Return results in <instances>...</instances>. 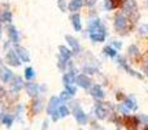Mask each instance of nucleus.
Segmentation results:
<instances>
[{"instance_id":"obj_23","label":"nucleus","mask_w":148,"mask_h":130,"mask_svg":"<svg viewBox=\"0 0 148 130\" xmlns=\"http://www.w3.org/2000/svg\"><path fill=\"white\" fill-rule=\"evenodd\" d=\"M42 108H43V102H42L40 99H36L35 102L33 103V112L34 113H38V112H40L42 111Z\"/></svg>"},{"instance_id":"obj_3","label":"nucleus","mask_w":148,"mask_h":130,"mask_svg":"<svg viewBox=\"0 0 148 130\" xmlns=\"http://www.w3.org/2000/svg\"><path fill=\"white\" fill-rule=\"evenodd\" d=\"M5 61L12 66H20L21 65V59L14 52V50H10V51L7 52V55H5Z\"/></svg>"},{"instance_id":"obj_22","label":"nucleus","mask_w":148,"mask_h":130,"mask_svg":"<svg viewBox=\"0 0 148 130\" xmlns=\"http://www.w3.org/2000/svg\"><path fill=\"white\" fill-rule=\"evenodd\" d=\"M12 20H13V17H12V13H10L9 10H4V12L1 13V16H0V22L10 23Z\"/></svg>"},{"instance_id":"obj_10","label":"nucleus","mask_w":148,"mask_h":130,"mask_svg":"<svg viewBox=\"0 0 148 130\" xmlns=\"http://www.w3.org/2000/svg\"><path fill=\"white\" fill-rule=\"evenodd\" d=\"M12 77H13V73L9 69L5 68V66H0V78H1V81L4 83H8L12 79Z\"/></svg>"},{"instance_id":"obj_18","label":"nucleus","mask_w":148,"mask_h":130,"mask_svg":"<svg viewBox=\"0 0 148 130\" xmlns=\"http://www.w3.org/2000/svg\"><path fill=\"white\" fill-rule=\"evenodd\" d=\"M95 115H96V117L97 118H100V120H104L105 117H107V115H108V111L105 109L104 107H103L101 104H97L96 107H95Z\"/></svg>"},{"instance_id":"obj_13","label":"nucleus","mask_w":148,"mask_h":130,"mask_svg":"<svg viewBox=\"0 0 148 130\" xmlns=\"http://www.w3.org/2000/svg\"><path fill=\"white\" fill-rule=\"evenodd\" d=\"M8 36H9L10 42H12V43H14V44H17L18 41H20V35H18L17 29H16L14 26H12V25L8 28Z\"/></svg>"},{"instance_id":"obj_17","label":"nucleus","mask_w":148,"mask_h":130,"mask_svg":"<svg viewBox=\"0 0 148 130\" xmlns=\"http://www.w3.org/2000/svg\"><path fill=\"white\" fill-rule=\"evenodd\" d=\"M59 52H60V56L59 57H61V59L65 60V61L70 60V57H72V55H73V52L70 51L68 47H65V46H60L59 47Z\"/></svg>"},{"instance_id":"obj_11","label":"nucleus","mask_w":148,"mask_h":130,"mask_svg":"<svg viewBox=\"0 0 148 130\" xmlns=\"http://www.w3.org/2000/svg\"><path fill=\"white\" fill-rule=\"evenodd\" d=\"M26 87V91H27V94L30 95V96H38L39 95V86L36 83H33V82H29V83L25 85Z\"/></svg>"},{"instance_id":"obj_38","label":"nucleus","mask_w":148,"mask_h":130,"mask_svg":"<svg viewBox=\"0 0 148 130\" xmlns=\"http://www.w3.org/2000/svg\"><path fill=\"white\" fill-rule=\"evenodd\" d=\"M139 120H140V121H143V122H148V117H147V116H144V115H140V117H139Z\"/></svg>"},{"instance_id":"obj_32","label":"nucleus","mask_w":148,"mask_h":130,"mask_svg":"<svg viewBox=\"0 0 148 130\" xmlns=\"http://www.w3.org/2000/svg\"><path fill=\"white\" fill-rule=\"evenodd\" d=\"M72 96H73V95H70L69 92H68L66 90H65V91H62V92H61V95H60V99H61V100H69Z\"/></svg>"},{"instance_id":"obj_16","label":"nucleus","mask_w":148,"mask_h":130,"mask_svg":"<svg viewBox=\"0 0 148 130\" xmlns=\"http://www.w3.org/2000/svg\"><path fill=\"white\" fill-rule=\"evenodd\" d=\"M125 125L127 126V129L130 130H135L139 125V120L134 116H130V117H126L125 118Z\"/></svg>"},{"instance_id":"obj_15","label":"nucleus","mask_w":148,"mask_h":130,"mask_svg":"<svg viewBox=\"0 0 148 130\" xmlns=\"http://www.w3.org/2000/svg\"><path fill=\"white\" fill-rule=\"evenodd\" d=\"M75 73H77V70L75 69H70V70H68V73L64 76V83H65V86H69V85H72L74 81H75Z\"/></svg>"},{"instance_id":"obj_20","label":"nucleus","mask_w":148,"mask_h":130,"mask_svg":"<svg viewBox=\"0 0 148 130\" xmlns=\"http://www.w3.org/2000/svg\"><path fill=\"white\" fill-rule=\"evenodd\" d=\"M73 23V28L75 29V31H81L82 30V23H81V17H79L78 13H74V14L70 17Z\"/></svg>"},{"instance_id":"obj_37","label":"nucleus","mask_w":148,"mask_h":130,"mask_svg":"<svg viewBox=\"0 0 148 130\" xmlns=\"http://www.w3.org/2000/svg\"><path fill=\"white\" fill-rule=\"evenodd\" d=\"M109 1H112V4L114 5V8H117L118 5L121 4V0H109Z\"/></svg>"},{"instance_id":"obj_39","label":"nucleus","mask_w":148,"mask_h":130,"mask_svg":"<svg viewBox=\"0 0 148 130\" xmlns=\"http://www.w3.org/2000/svg\"><path fill=\"white\" fill-rule=\"evenodd\" d=\"M113 46H114L116 48H121V47H122V43H118V42H114V43H113Z\"/></svg>"},{"instance_id":"obj_29","label":"nucleus","mask_w":148,"mask_h":130,"mask_svg":"<svg viewBox=\"0 0 148 130\" xmlns=\"http://www.w3.org/2000/svg\"><path fill=\"white\" fill-rule=\"evenodd\" d=\"M129 55L130 56H138L139 55V50L136 46H130L129 47Z\"/></svg>"},{"instance_id":"obj_24","label":"nucleus","mask_w":148,"mask_h":130,"mask_svg":"<svg viewBox=\"0 0 148 130\" xmlns=\"http://www.w3.org/2000/svg\"><path fill=\"white\" fill-rule=\"evenodd\" d=\"M123 105H125L129 111L130 109H136V104H135V102L133 100V98H127V99H125V104Z\"/></svg>"},{"instance_id":"obj_35","label":"nucleus","mask_w":148,"mask_h":130,"mask_svg":"<svg viewBox=\"0 0 148 130\" xmlns=\"http://www.w3.org/2000/svg\"><path fill=\"white\" fill-rule=\"evenodd\" d=\"M96 1H97V0H86V1H84V4H86L87 7H92V5L96 4Z\"/></svg>"},{"instance_id":"obj_33","label":"nucleus","mask_w":148,"mask_h":130,"mask_svg":"<svg viewBox=\"0 0 148 130\" xmlns=\"http://www.w3.org/2000/svg\"><path fill=\"white\" fill-rule=\"evenodd\" d=\"M104 7H105V9H107V10L114 9V5H113L112 1H109V0H105V1H104Z\"/></svg>"},{"instance_id":"obj_31","label":"nucleus","mask_w":148,"mask_h":130,"mask_svg":"<svg viewBox=\"0 0 148 130\" xmlns=\"http://www.w3.org/2000/svg\"><path fill=\"white\" fill-rule=\"evenodd\" d=\"M57 5H59V8L61 9V12H66L68 7H66V4H65V0H57Z\"/></svg>"},{"instance_id":"obj_19","label":"nucleus","mask_w":148,"mask_h":130,"mask_svg":"<svg viewBox=\"0 0 148 130\" xmlns=\"http://www.w3.org/2000/svg\"><path fill=\"white\" fill-rule=\"evenodd\" d=\"M91 95L94 98H96V99H104V96H105L104 91H103V89L99 85H96V86H94L91 89Z\"/></svg>"},{"instance_id":"obj_4","label":"nucleus","mask_w":148,"mask_h":130,"mask_svg":"<svg viewBox=\"0 0 148 130\" xmlns=\"http://www.w3.org/2000/svg\"><path fill=\"white\" fill-rule=\"evenodd\" d=\"M61 102H62V100L60 99V98L52 96L51 99H49L48 105H47V113H48V115H52L53 112H56V111L59 109V107H60V104H61Z\"/></svg>"},{"instance_id":"obj_2","label":"nucleus","mask_w":148,"mask_h":130,"mask_svg":"<svg viewBox=\"0 0 148 130\" xmlns=\"http://www.w3.org/2000/svg\"><path fill=\"white\" fill-rule=\"evenodd\" d=\"M127 23H129L127 18H126L123 14H117V16H116V18H114V28H116V30H117L118 33H120V31H122V30H127Z\"/></svg>"},{"instance_id":"obj_7","label":"nucleus","mask_w":148,"mask_h":130,"mask_svg":"<svg viewBox=\"0 0 148 130\" xmlns=\"http://www.w3.org/2000/svg\"><path fill=\"white\" fill-rule=\"evenodd\" d=\"M14 52L18 55V57H20L22 61H25V63H29V61H30V55H29V52L26 51V48H23V47L17 46V44H16Z\"/></svg>"},{"instance_id":"obj_28","label":"nucleus","mask_w":148,"mask_h":130,"mask_svg":"<svg viewBox=\"0 0 148 130\" xmlns=\"http://www.w3.org/2000/svg\"><path fill=\"white\" fill-rule=\"evenodd\" d=\"M104 54L107 55V56H109V57H114L116 55H117V51H116L114 48H112V47H105Z\"/></svg>"},{"instance_id":"obj_21","label":"nucleus","mask_w":148,"mask_h":130,"mask_svg":"<svg viewBox=\"0 0 148 130\" xmlns=\"http://www.w3.org/2000/svg\"><path fill=\"white\" fill-rule=\"evenodd\" d=\"M82 5H83V0H72L69 3V10L70 12H77L82 8Z\"/></svg>"},{"instance_id":"obj_27","label":"nucleus","mask_w":148,"mask_h":130,"mask_svg":"<svg viewBox=\"0 0 148 130\" xmlns=\"http://www.w3.org/2000/svg\"><path fill=\"white\" fill-rule=\"evenodd\" d=\"M3 124H4L7 128H10L12 126V124H13V117L12 116H9V115H5L4 117H3Z\"/></svg>"},{"instance_id":"obj_8","label":"nucleus","mask_w":148,"mask_h":130,"mask_svg":"<svg viewBox=\"0 0 148 130\" xmlns=\"http://www.w3.org/2000/svg\"><path fill=\"white\" fill-rule=\"evenodd\" d=\"M73 113H74V117H75V120L78 121V124H81V125H84V124H87V116L84 115V112L79 107L74 108V112Z\"/></svg>"},{"instance_id":"obj_6","label":"nucleus","mask_w":148,"mask_h":130,"mask_svg":"<svg viewBox=\"0 0 148 130\" xmlns=\"http://www.w3.org/2000/svg\"><path fill=\"white\" fill-rule=\"evenodd\" d=\"M25 86L23 85V81L20 76H13L12 77V83H10V89H12L13 92H18L22 87Z\"/></svg>"},{"instance_id":"obj_14","label":"nucleus","mask_w":148,"mask_h":130,"mask_svg":"<svg viewBox=\"0 0 148 130\" xmlns=\"http://www.w3.org/2000/svg\"><path fill=\"white\" fill-rule=\"evenodd\" d=\"M118 63H120V64H121V66H122V68L125 69V70L129 74H131V76L136 77V78H139V79H142V78H143V76H142V74L136 73L135 70H133V69H131L130 66H129L127 64H126V61H125V60H123V59H121V57H120V59H118Z\"/></svg>"},{"instance_id":"obj_9","label":"nucleus","mask_w":148,"mask_h":130,"mask_svg":"<svg viewBox=\"0 0 148 130\" xmlns=\"http://www.w3.org/2000/svg\"><path fill=\"white\" fill-rule=\"evenodd\" d=\"M122 9L125 10V13H127V14H133V13L136 12V4L134 0H125V3H123L122 5Z\"/></svg>"},{"instance_id":"obj_26","label":"nucleus","mask_w":148,"mask_h":130,"mask_svg":"<svg viewBox=\"0 0 148 130\" xmlns=\"http://www.w3.org/2000/svg\"><path fill=\"white\" fill-rule=\"evenodd\" d=\"M34 77H35V72H34V69L33 68H26L25 69V78L26 79H33Z\"/></svg>"},{"instance_id":"obj_34","label":"nucleus","mask_w":148,"mask_h":130,"mask_svg":"<svg viewBox=\"0 0 148 130\" xmlns=\"http://www.w3.org/2000/svg\"><path fill=\"white\" fill-rule=\"evenodd\" d=\"M65 87H66V91L69 92L70 95H74V94H75V87H72L70 85H69V86H65Z\"/></svg>"},{"instance_id":"obj_5","label":"nucleus","mask_w":148,"mask_h":130,"mask_svg":"<svg viewBox=\"0 0 148 130\" xmlns=\"http://www.w3.org/2000/svg\"><path fill=\"white\" fill-rule=\"evenodd\" d=\"M74 82H75L79 87H82V89H88L92 83L91 79H90L87 76H84V74H79V76H77Z\"/></svg>"},{"instance_id":"obj_40","label":"nucleus","mask_w":148,"mask_h":130,"mask_svg":"<svg viewBox=\"0 0 148 130\" xmlns=\"http://www.w3.org/2000/svg\"><path fill=\"white\" fill-rule=\"evenodd\" d=\"M43 130H46V128H48V121H44V124H43Z\"/></svg>"},{"instance_id":"obj_42","label":"nucleus","mask_w":148,"mask_h":130,"mask_svg":"<svg viewBox=\"0 0 148 130\" xmlns=\"http://www.w3.org/2000/svg\"><path fill=\"white\" fill-rule=\"evenodd\" d=\"M144 130H148V126H147V128H146V129H144Z\"/></svg>"},{"instance_id":"obj_43","label":"nucleus","mask_w":148,"mask_h":130,"mask_svg":"<svg viewBox=\"0 0 148 130\" xmlns=\"http://www.w3.org/2000/svg\"><path fill=\"white\" fill-rule=\"evenodd\" d=\"M147 3H148V1H147Z\"/></svg>"},{"instance_id":"obj_41","label":"nucleus","mask_w":148,"mask_h":130,"mask_svg":"<svg viewBox=\"0 0 148 130\" xmlns=\"http://www.w3.org/2000/svg\"><path fill=\"white\" fill-rule=\"evenodd\" d=\"M0 38H1V30H0Z\"/></svg>"},{"instance_id":"obj_1","label":"nucleus","mask_w":148,"mask_h":130,"mask_svg":"<svg viewBox=\"0 0 148 130\" xmlns=\"http://www.w3.org/2000/svg\"><path fill=\"white\" fill-rule=\"evenodd\" d=\"M88 31H90V39L95 43H101L107 38V29L101 23L100 20H92L88 23Z\"/></svg>"},{"instance_id":"obj_25","label":"nucleus","mask_w":148,"mask_h":130,"mask_svg":"<svg viewBox=\"0 0 148 130\" xmlns=\"http://www.w3.org/2000/svg\"><path fill=\"white\" fill-rule=\"evenodd\" d=\"M57 112H59L60 117H66V116L69 115V108L65 107V105H60L59 109H57Z\"/></svg>"},{"instance_id":"obj_12","label":"nucleus","mask_w":148,"mask_h":130,"mask_svg":"<svg viewBox=\"0 0 148 130\" xmlns=\"http://www.w3.org/2000/svg\"><path fill=\"white\" fill-rule=\"evenodd\" d=\"M65 39H66L68 44H69V46L73 48L74 54H79V51H81V47H79V43L77 42V39L74 38V36H72V35H65Z\"/></svg>"},{"instance_id":"obj_30","label":"nucleus","mask_w":148,"mask_h":130,"mask_svg":"<svg viewBox=\"0 0 148 130\" xmlns=\"http://www.w3.org/2000/svg\"><path fill=\"white\" fill-rule=\"evenodd\" d=\"M139 34L142 36H147L148 35V25H142L139 28Z\"/></svg>"},{"instance_id":"obj_36","label":"nucleus","mask_w":148,"mask_h":130,"mask_svg":"<svg viewBox=\"0 0 148 130\" xmlns=\"http://www.w3.org/2000/svg\"><path fill=\"white\" fill-rule=\"evenodd\" d=\"M143 70H144V73L147 74V77H148V59L146 60V63H144V65H143Z\"/></svg>"}]
</instances>
